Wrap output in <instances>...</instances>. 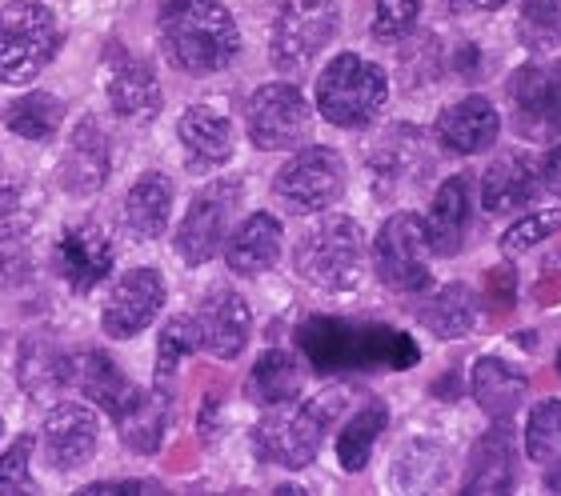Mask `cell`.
<instances>
[{"label": "cell", "mask_w": 561, "mask_h": 496, "mask_svg": "<svg viewBox=\"0 0 561 496\" xmlns=\"http://www.w3.org/2000/svg\"><path fill=\"white\" fill-rule=\"evenodd\" d=\"M469 384H473V401H478V408L490 416V420H510L529 393L526 372L514 369V365H505L502 357L473 360V377H469Z\"/></svg>", "instance_id": "obj_26"}, {"label": "cell", "mask_w": 561, "mask_h": 496, "mask_svg": "<svg viewBox=\"0 0 561 496\" xmlns=\"http://www.w3.org/2000/svg\"><path fill=\"white\" fill-rule=\"evenodd\" d=\"M473 60H478V48H461V53H457V77H461V81H478V65H473Z\"/></svg>", "instance_id": "obj_45"}, {"label": "cell", "mask_w": 561, "mask_h": 496, "mask_svg": "<svg viewBox=\"0 0 561 496\" xmlns=\"http://www.w3.org/2000/svg\"><path fill=\"white\" fill-rule=\"evenodd\" d=\"M81 493H157V485L152 481H101V485H84Z\"/></svg>", "instance_id": "obj_43"}, {"label": "cell", "mask_w": 561, "mask_h": 496, "mask_svg": "<svg viewBox=\"0 0 561 496\" xmlns=\"http://www.w3.org/2000/svg\"><path fill=\"white\" fill-rule=\"evenodd\" d=\"M558 372H561V348H558Z\"/></svg>", "instance_id": "obj_48"}, {"label": "cell", "mask_w": 561, "mask_h": 496, "mask_svg": "<svg viewBox=\"0 0 561 496\" xmlns=\"http://www.w3.org/2000/svg\"><path fill=\"white\" fill-rule=\"evenodd\" d=\"M517 485V449L514 428L505 420H493V428L473 445L461 476V493H510Z\"/></svg>", "instance_id": "obj_22"}, {"label": "cell", "mask_w": 561, "mask_h": 496, "mask_svg": "<svg viewBox=\"0 0 561 496\" xmlns=\"http://www.w3.org/2000/svg\"><path fill=\"white\" fill-rule=\"evenodd\" d=\"M0 437H4V420H0Z\"/></svg>", "instance_id": "obj_49"}, {"label": "cell", "mask_w": 561, "mask_h": 496, "mask_svg": "<svg viewBox=\"0 0 561 496\" xmlns=\"http://www.w3.org/2000/svg\"><path fill=\"white\" fill-rule=\"evenodd\" d=\"M421 4H425V0H377L374 24H369L374 41H381V45H398V41H405L421 21Z\"/></svg>", "instance_id": "obj_38"}, {"label": "cell", "mask_w": 561, "mask_h": 496, "mask_svg": "<svg viewBox=\"0 0 561 496\" xmlns=\"http://www.w3.org/2000/svg\"><path fill=\"white\" fill-rule=\"evenodd\" d=\"M176 137H181L185 161L193 169H221L233 157V120H229L221 104L213 101L185 108L181 125H176Z\"/></svg>", "instance_id": "obj_21"}, {"label": "cell", "mask_w": 561, "mask_h": 496, "mask_svg": "<svg viewBox=\"0 0 561 496\" xmlns=\"http://www.w3.org/2000/svg\"><path fill=\"white\" fill-rule=\"evenodd\" d=\"M526 452L541 469H553L561 461V401L534 404L526 420Z\"/></svg>", "instance_id": "obj_36"}, {"label": "cell", "mask_w": 561, "mask_h": 496, "mask_svg": "<svg viewBox=\"0 0 561 496\" xmlns=\"http://www.w3.org/2000/svg\"><path fill=\"white\" fill-rule=\"evenodd\" d=\"M280 249H285L280 220L273 212H253L225 244V265L233 268L237 277H257V273L277 265Z\"/></svg>", "instance_id": "obj_25"}, {"label": "cell", "mask_w": 561, "mask_h": 496, "mask_svg": "<svg viewBox=\"0 0 561 496\" xmlns=\"http://www.w3.org/2000/svg\"><path fill=\"white\" fill-rule=\"evenodd\" d=\"M478 292L454 280V285H445V289L433 292L425 304L417 309V321L430 328L433 336H442V341H461V336L473 333V324H478Z\"/></svg>", "instance_id": "obj_28"}, {"label": "cell", "mask_w": 561, "mask_h": 496, "mask_svg": "<svg viewBox=\"0 0 561 496\" xmlns=\"http://www.w3.org/2000/svg\"><path fill=\"white\" fill-rule=\"evenodd\" d=\"M497 132H502V116L485 96H461L433 120V140L454 157H478L497 140Z\"/></svg>", "instance_id": "obj_16"}, {"label": "cell", "mask_w": 561, "mask_h": 496, "mask_svg": "<svg viewBox=\"0 0 561 496\" xmlns=\"http://www.w3.org/2000/svg\"><path fill=\"white\" fill-rule=\"evenodd\" d=\"M297 348L313 365L317 377L337 372H405L421 360L410 333L377 321H345V316H309L297 324Z\"/></svg>", "instance_id": "obj_1"}, {"label": "cell", "mask_w": 561, "mask_h": 496, "mask_svg": "<svg viewBox=\"0 0 561 496\" xmlns=\"http://www.w3.org/2000/svg\"><path fill=\"white\" fill-rule=\"evenodd\" d=\"M201 324V348H209L217 360H237L245 353L249 336H253V312L245 297L233 289L213 292L197 312Z\"/></svg>", "instance_id": "obj_20"}, {"label": "cell", "mask_w": 561, "mask_h": 496, "mask_svg": "<svg viewBox=\"0 0 561 496\" xmlns=\"http://www.w3.org/2000/svg\"><path fill=\"white\" fill-rule=\"evenodd\" d=\"M108 181V137L96 116H81L60 157V188L72 197H93Z\"/></svg>", "instance_id": "obj_18"}, {"label": "cell", "mask_w": 561, "mask_h": 496, "mask_svg": "<svg viewBox=\"0 0 561 496\" xmlns=\"http://www.w3.org/2000/svg\"><path fill=\"white\" fill-rule=\"evenodd\" d=\"M69 384L81 396H89L101 413L113 416V420H121V416L129 413L140 393L137 384L121 372L117 360L108 357V353H101V348H84V353H77L69 360Z\"/></svg>", "instance_id": "obj_17"}, {"label": "cell", "mask_w": 561, "mask_h": 496, "mask_svg": "<svg viewBox=\"0 0 561 496\" xmlns=\"http://www.w3.org/2000/svg\"><path fill=\"white\" fill-rule=\"evenodd\" d=\"M237 205H241V185L237 181H217V185H205L193 197L188 212L176 224V256L193 265H209L213 256L225 249V237H229V220H233Z\"/></svg>", "instance_id": "obj_11"}, {"label": "cell", "mask_w": 561, "mask_h": 496, "mask_svg": "<svg viewBox=\"0 0 561 496\" xmlns=\"http://www.w3.org/2000/svg\"><path fill=\"white\" fill-rule=\"evenodd\" d=\"M53 268L72 292L96 289L113 273V241L89 220L69 224L53 244Z\"/></svg>", "instance_id": "obj_15"}, {"label": "cell", "mask_w": 561, "mask_h": 496, "mask_svg": "<svg viewBox=\"0 0 561 496\" xmlns=\"http://www.w3.org/2000/svg\"><path fill=\"white\" fill-rule=\"evenodd\" d=\"M173 212V181L164 173H140V181L125 197V224L137 241H157Z\"/></svg>", "instance_id": "obj_27"}, {"label": "cell", "mask_w": 561, "mask_h": 496, "mask_svg": "<svg viewBox=\"0 0 561 496\" xmlns=\"http://www.w3.org/2000/svg\"><path fill=\"white\" fill-rule=\"evenodd\" d=\"M550 485H553V488H561V473H558V476H553V481H550Z\"/></svg>", "instance_id": "obj_47"}, {"label": "cell", "mask_w": 561, "mask_h": 496, "mask_svg": "<svg viewBox=\"0 0 561 496\" xmlns=\"http://www.w3.org/2000/svg\"><path fill=\"white\" fill-rule=\"evenodd\" d=\"M201 348V324L197 316H188V312H181V316H169V324L161 328V336H157V381H169L176 372V365L185 357H193Z\"/></svg>", "instance_id": "obj_37"}, {"label": "cell", "mask_w": 561, "mask_h": 496, "mask_svg": "<svg viewBox=\"0 0 561 496\" xmlns=\"http://www.w3.org/2000/svg\"><path fill=\"white\" fill-rule=\"evenodd\" d=\"M341 28L337 0H285L273 21L270 60L280 77H301Z\"/></svg>", "instance_id": "obj_7"}, {"label": "cell", "mask_w": 561, "mask_h": 496, "mask_svg": "<svg viewBox=\"0 0 561 496\" xmlns=\"http://www.w3.org/2000/svg\"><path fill=\"white\" fill-rule=\"evenodd\" d=\"M561 229V208H550V212H534V217H522L514 220L510 229L502 232V253L505 256H522L529 253V249H538L546 237H553V232Z\"/></svg>", "instance_id": "obj_40"}, {"label": "cell", "mask_w": 561, "mask_h": 496, "mask_svg": "<svg viewBox=\"0 0 561 496\" xmlns=\"http://www.w3.org/2000/svg\"><path fill=\"white\" fill-rule=\"evenodd\" d=\"M538 185L546 193H553V197H561V145H553L538 161Z\"/></svg>", "instance_id": "obj_42"}, {"label": "cell", "mask_w": 561, "mask_h": 496, "mask_svg": "<svg viewBox=\"0 0 561 496\" xmlns=\"http://www.w3.org/2000/svg\"><path fill=\"white\" fill-rule=\"evenodd\" d=\"M514 132L522 140L561 137V60H529L510 77Z\"/></svg>", "instance_id": "obj_10"}, {"label": "cell", "mask_w": 561, "mask_h": 496, "mask_svg": "<svg viewBox=\"0 0 561 496\" xmlns=\"http://www.w3.org/2000/svg\"><path fill=\"white\" fill-rule=\"evenodd\" d=\"M16 205H21V193H16V185L4 176V161H0V220H9L12 212H16Z\"/></svg>", "instance_id": "obj_44"}, {"label": "cell", "mask_w": 561, "mask_h": 496, "mask_svg": "<svg viewBox=\"0 0 561 496\" xmlns=\"http://www.w3.org/2000/svg\"><path fill=\"white\" fill-rule=\"evenodd\" d=\"M297 393H301V365H297L289 348H270L245 377V396L253 404H261V408L285 404Z\"/></svg>", "instance_id": "obj_29"}, {"label": "cell", "mask_w": 561, "mask_h": 496, "mask_svg": "<svg viewBox=\"0 0 561 496\" xmlns=\"http://www.w3.org/2000/svg\"><path fill=\"white\" fill-rule=\"evenodd\" d=\"M362 224L353 217H325L293 249V268L305 285L325 292H345L362 280Z\"/></svg>", "instance_id": "obj_6"}, {"label": "cell", "mask_w": 561, "mask_h": 496, "mask_svg": "<svg viewBox=\"0 0 561 496\" xmlns=\"http://www.w3.org/2000/svg\"><path fill=\"white\" fill-rule=\"evenodd\" d=\"M164 277L157 268H129L125 277L113 285L108 292L105 309H101V328H105L113 341H133L137 333H145L152 321H157V312L164 304Z\"/></svg>", "instance_id": "obj_13"}, {"label": "cell", "mask_w": 561, "mask_h": 496, "mask_svg": "<svg viewBox=\"0 0 561 496\" xmlns=\"http://www.w3.org/2000/svg\"><path fill=\"white\" fill-rule=\"evenodd\" d=\"M33 437H16L9 449L0 452V488L9 493H28L33 488Z\"/></svg>", "instance_id": "obj_41"}, {"label": "cell", "mask_w": 561, "mask_h": 496, "mask_svg": "<svg viewBox=\"0 0 561 496\" xmlns=\"http://www.w3.org/2000/svg\"><path fill=\"white\" fill-rule=\"evenodd\" d=\"M473 212H478V185H473V176H466V173L449 176V181L433 193L430 217L421 220V224H425L430 253L433 256L461 253L469 229H473Z\"/></svg>", "instance_id": "obj_14"}, {"label": "cell", "mask_w": 561, "mask_h": 496, "mask_svg": "<svg viewBox=\"0 0 561 496\" xmlns=\"http://www.w3.org/2000/svg\"><path fill=\"white\" fill-rule=\"evenodd\" d=\"M517 41L529 53H553V48H561V0H522Z\"/></svg>", "instance_id": "obj_35"}, {"label": "cell", "mask_w": 561, "mask_h": 496, "mask_svg": "<svg viewBox=\"0 0 561 496\" xmlns=\"http://www.w3.org/2000/svg\"><path fill=\"white\" fill-rule=\"evenodd\" d=\"M430 244H425V224L413 212H393L377 229L374 241V268L381 285L401 297H417L430 289Z\"/></svg>", "instance_id": "obj_9"}, {"label": "cell", "mask_w": 561, "mask_h": 496, "mask_svg": "<svg viewBox=\"0 0 561 496\" xmlns=\"http://www.w3.org/2000/svg\"><path fill=\"white\" fill-rule=\"evenodd\" d=\"M65 120V104L53 93H24L4 108V128L21 140H53Z\"/></svg>", "instance_id": "obj_32"}, {"label": "cell", "mask_w": 561, "mask_h": 496, "mask_svg": "<svg viewBox=\"0 0 561 496\" xmlns=\"http://www.w3.org/2000/svg\"><path fill=\"white\" fill-rule=\"evenodd\" d=\"M345 389H325L317 396H293L285 404H273L265 420L253 432V452H257L265 464H277V469H289V473H301L317 461V452L325 445L329 425L341 416L345 408Z\"/></svg>", "instance_id": "obj_3"}, {"label": "cell", "mask_w": 561, "mask_h": 496, "mask_svg": "<svg viewBox=\"0 0 561 496\" xmlns=\"http://www.w3.org/2000/svg\"><path fill=\"white\" fill-rule=\"evenodd\" d=\"M309 120H313L309 101H305L301 89L289 81L261 84L257 93L249 96L245 128H249L253 149H261V152H280V149L301 145L305 132H309Z\"/></svg>", "instance_id": "obj_12"}, {"label": "cell", "mask_w": 561, "mask_h": 496, "mask_svg": "<svg viewBox=\"0 0 561 496\" xmlns=\"http://www.w3.org/2000/svg\"><path fill=\"white\" fill-rule=\"evenodd\" d=\"M164 428H169V401H164V393H137L133 408L121 416V440L133 452H145V457L161 449Z\"/></svg>", "instance_id": "obj_33"}, {"label": "cell", "mask_w": 561, "mask_h": 496, "mask_svg": "<svg viewBox=\"0 0 561 496\" xmlns=\"http://www.w3.org/2000/svg\"><path fill=\"white\" fill-rule=\"evenodd\" d=\"M57 48L60 24L45 0H9L0 9V84H28Z\"/></svg>", "instance_id": "obj_5"}, {"label": "cell", "mask_w": 561, "mask_h": 496, "mask_svg": "<svg viewBox=\"0 0 561 496\" xmlns=\"http://www.w3.org/2000/svg\"><path fill=\"white\" fill-rule=\"evenodd\" d=\"M108 104L121 120H152L161 108V81L149 60L113 53V77H108Z\"/></svg>", "instance_id": "obj_24"}, {"label": "cell", "mask_w": 561, "mask_h": 496, "mask_svg": "<svg viewBox=\"0 0 561 496\" xmlns=\"http://www.w3.org/2000/svg\"><path fill=\"white\" fill-rule=\"evenodd\" d=\"M389 101V77L381 65L357 57V53H337L317 77V108L329 125L337 128H365L374 125Z\"/></svg>", "instance_id": "obj_4"}, {"label": "cell", "mask_w": 561, "mask_h": 496, "mask_svg": "<svg viewBox=\"0 0 561 496\" xmlns=\"http://www.w3.org/2000/svg\"><path fill=\"white\" fill-rule=\"evenodd\" d=\"M386 425H389V408L381 401H369L365 408H357V413L345 420V428H341V437H337V461L345 473H362L365 464H369L374 445H377V437L386 432Z\"/></svg>", "instance_id": "obj_31"}, {"label": "cell", "mask_w": 561, "mask_h": 496, "mask_svg": "<svg viewBox=\"0 0 561 496\" xmlns=\"http://www.w3.org/2000/svg\"><path fill=\"white\" fill-rule=\"evenodd\" d=\"M538 164L529 161L526 152H502L497 161L481 173L478 181V197L485 205V212L502 217V212H514V208L529 205L538 197Z\"/></svg>", "instance_id": "obj_23"}, {"label": "cell", "mask_w": 561, "mask_h": 496, "mask_svg": "<svg viewBox=\"0 0 561 496\" xmlns=\"http://www.w3.org/2000/svg\"><path fill=\"white\" fill-rule=\"evenodd\" d=\"M69 360L48 336H28L21 345V360H16V381L24 393H53L69 384Z\"/></svg>", "instance_id": "obj_30"}, {"label": "cell", "mask_w": 561, "mask_h": 496, "mask_svg": "<svg viewBox=\"0 0 561 496\" xmlns=\"http://www.w3.org/2000/svg\"><path fill=\"white\" fill-rule=\"evenodd\" d=\"M33 277V253H28V232L21 224L0 220V289H16Z\"/></svg>", "instance_id": "obj_39"}, {"label": "cell", "mask_w": 561, "mask_h": 496, "mask_svg": "<svg viewBox=\"0 0 561 496\" xmlns=\"http://www.w3.org/2000/svg\"><path fill=\"white\" fill-rule=\"evenodd\" d=\"M341 193H345V161H341V152L325 149V145L293 152L273 176V197L289 208L293 217L325 212L329 205H337Z\"/></svg>", "instance_id": "obj_8"}, {"label": "cell", "mask_w": 561, "mask_h": 496, "mask_svg": "<svg viewBox=\"0 0 561 496\" xmlns=\"http://www.w3.org/2000/svg\"><path fill=\"white\" fill-rule=\"evenodd\" d=\"M421 132H413L410 125L389 128V137H381L374 152V176H386V181H413L421 176Z\"/></svg>", "instance_id": "obj_34"}, {"label": "cell", "mask_w": 561, "mask_h": 496, "mask_svg": "<svg viewBox=\"0 0 561 496\" xmlns=\"http://www.w3.org/2000/svg\"><path fill=\"white\" fill-rule=\"evenodd\" d=\"M510 0H449V9H457V12H497V9H505Z\"/></svg>", "instance_id": "obj_46"}, {"label": "cell", "mask_w": 561, "mask_h": 496, "mask_svg": "<svg viewBox=\"0 0 561 496\" xmlns=\"http://www.w3.org/2000/svg\"><path fill=\"white\" fill-rule=\"evenodd\" d=\"M157 28L164 57L193 77L229 69L241 53V28L221 0H164Z\"/></svg>", "instance_id": "obj_2"}, {"label": "cell", "mask_w": 561, "mask_h": 496, "mask_svg": "<svg viewBox=\"0 0 561 496\" xmlns=\"http://www.w3.org/2000/svg\"><path fill=\"white\" fill-rule=\"evenodd\" d=\"M96 440H101V425H96V413L84 408V404H57L45 420V452L48 464L57 473H72L81 469L89 457L96 452Z\"/></svg>", "instance_id": "obj_19"}]
</instances>
